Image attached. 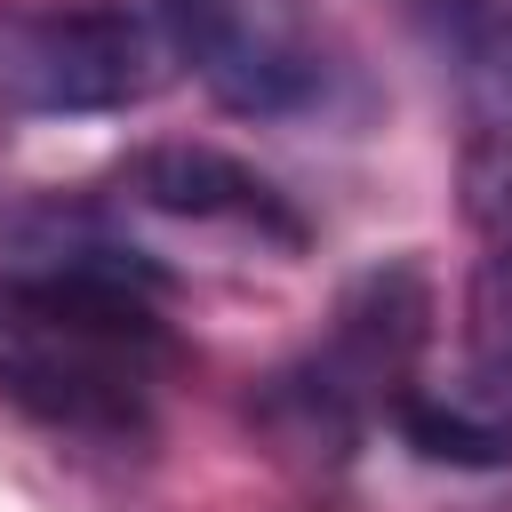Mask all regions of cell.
<instances>
[{
    "instance_id": "1",
    "label": "cell",
    "mask_w": 512,
    "mask_h": 512,
    "mask_svg": "<svg viewBox=\"0 0 512 512\" xmlns=\"http://www.w3.org/2000/svg\"><path fill=\"white\" fill-rule=\"evenodd\" d=\"M176 336L160 320V272L104 240L56 232L0 272V400L56 440L128 448L160 416Z\"/></svg>"
},
{
    "instance_id": "2",
    "label": "cell",
    "mask_w": 512,
    "mask_h": 512,
    "mask_svg": "<svg viewBox=\"0 0 512 512\" xmlns=\"http://www.w3.org/2000/svg\"><path fill=\"white\" fill-rule=\"evenodd\" d=\"M424 328H432V288L416 264H384L368 272L328 336L288 360L280 376H264L256 392V424L280 440V456H304V464H344L368 432L376 408H400L408 376H416V352H424Z\"/></svg>"
},
{
    "instance_id": "3",
    "label": "cell",
    "mask_w": 512,
    "mask_h": 512,
    "mask_svg": "<svg viewBox=\"0 0 512 512\" xmlns=\"http://www.w3.org/2000/svg\"><path fill=\"white\" fill-rule=\"evenodd\" d=\"M168 48L224 112L296 120L344 88V48L320 0H160Z\"/></svg>"
},
{
    "instance_id": "4",
    "label": "cell",
    "mask_w": 512,
    "mask_h": 512,
    "mask_svg": "<svg viewBox=\"0 0 512 512\" xmlns=\"http://www.w3.org/2000/svg\"><path fill=\"white\" fill-rule=\"evenodd\" d=\"M160 88V32L120 0L8 8L0 16V104L8 112H128Z\"/></svg>"
},
{
    "instance_id": "5",
    "label": "cell",
    "mask_w": 512,
    "mask_h": 512,
    "mask_svg": "<svg viewBox=\"0 0 512 512\" xmlns=\"http://www.w3.org/2000/svg\"><path fill=\"white\" fill-rule=\"evenodd\" d=\"M456 88V184L488 240H512V0H424Z\"/></svg>"
},
{
    "instance_id": "6",
    "label": "cell",
    "mask_w": 512,
    "mask_h": 512,
    "mask_svg": "<svg viewBox=\"0 0 512 512\" xmlns=\"http://www.w3.org/2000/svg\"><path fill=\"white\" fill-rule=\"evenodd\" d=\"M128 192L144 208H160V216H184V224H232V232H256V240H280V248L304 240V216L256 168H240L216 144H152V152H136L128 160Z\"/></svg>"
},
{
    "instance_id": "7",
    "label": "cell",
    "mask_w": 512,
    "mask_h": 512,
    "mask_svg": "<svg viewBox=\"0 0 512 512\" xmlns=\"http://www.w3.org/2000/svg\"><path fill=\"white\" fill-rule=\"evenodd\" d=\"M464 392L512 416V240H496V256L472 280V384Z\"/></svg>"
}]
</instances>
